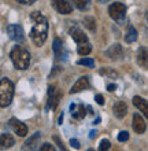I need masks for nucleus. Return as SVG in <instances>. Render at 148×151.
<instances>
[{"mask_svg":"<svg viewBox=\"0 0 148 151\" xmlns=\"http://www.w3.org/2000/svg\"><path fill=\"white\" fill-rule=\"evenodd\" d=\"M32 19V30H30V39L37 47H41L47 40L48 35V21L41 12L34 11L30 14Z\"/></svg>","mask_w":148,"mask_h":151,"instance_id":"obj_1","label":"nucleus"},{"mask_svg":"<svg viewBox=\"0 0 148 151\" xmlns=\"http://www.w3.org/2000/svg\"><path fill=\"white\" fill-rule=\"evenodd\" d=\"M10 58L14 68L18 70H26L30 65V54L21 45H15L10 52Z\"/></svg>","mask_w":148,"mask_h":151,"instance_id":"obj_2","label":"nucleus"},{"mask_svg":"<svg viewBox=\"0 0 148 151\" xmlns=\"http://www.w3.org/2000/svg\"><path fill=\"white\" fill-rule=\"evenodd\" d=\"M12 96H14V84L4 77L0 81V106L1 107L10 106L12 102Z\"/></svg>","mask_w":148,"mask_h":151,"instance_id":"obj_3","label":"nucleus"},{"mask_svg":"<svg viewBox=\"0 0 148 151\" xmlns=\"http://www.w3.org/2000/svg\"><path fill=\"white\" fill-rule=\"evenodd\" d=\"M60 99H62V92L56 85H49L48 87V104H47V109H51V110H55L59 104Z\"/></svg>","mask_w":148,"mask_h":151,"instance_id":"obj_4","label":"nucleus"},{"mask_svg":"<svg viewBox=\"0 0 148 151\" xmlns=\"http://www.w3.org/2000/svg\"><path fill=\"white\" fill-rule=\"evenodd\" d=\"M108 14L114 21H122L126 14V6L124 3H112L108 7Z\"/></svg>","mask_w":148,"mask_h":151,"instance_id":"obj_5","label":"nucleus"},{"mask_svg":"<svg viewBox=\"0 0 148 151\" xmlns=\"http://www.w3.org/2000/svg\"><path fill=\"white\" fill-rule=\"evenodd\" d=\"M7 35L8 37L16 43H22L25 40V33L21 25H8L7 26Z\"/></svg>","mask_w":148,"mask_h":151,"instance_id":"obj_6","label":"nucleus"},{"mask_svg":"<svg viewBox=\"0 0 148 151\" xmlns=\"http://www.w3.org/2000/svg\"><path fill=\"white\" fill-rule=\"evenodd\" d=\"M52 50H54V54L56 56V60H64L66 56H67V52L64 50V45L62 43L60 39H55L54 43H52Z\"/></svg>","mask_w":148,"mask_h":151,"instance_id":"obj_7","label":"nucleus"},{"mask_svg":"<svg viewBox=\"0 0 148 151\" xmlns=\"http://www.w3.org/2000/svg\"><path fill=\"white\" fill-rule=\"evenodd\" d=\"M89 85H91V84H89V77L88 76H82V77H80V78L77 80V83L71 87V89H70V95H73V93H78V92L84 91V89H88Z\"/></svg>","mask_w":148,"mask_h":151,"instance_id":"obj_8","label":"nucleus"},{"mask_svg":"<svg viewBox=\"0 0 148 151\" xmlns=\"http://www.w3.org/2000/svg\"><path fill=\"white\" fill-rule=\"evenodd\" d=\"M10 127H11V129L14 132H15L18 136H21V137H24V136H26V133H28V127L25 125L24 122H21L19 119L16 118H11L10 119Z\"/></svg>","mask_w":148,"mask_h":151,"instance_id":"obj_9","label":"nucleus"},{"mask_svg":"<svg viewBox=\"0 0 148 151\" xmlns=\"http://www.w3.org/2000/svg\"><path fill=\"white\" fill-rule=\"evenodd\" d=\"M106 55L112 60H121L124 58V50L119 44H112L111 47L106 51Z\"/></svg>","mask_w":148,"mask_h":151,"instance_id":"obj_10","label":"nucleus"},{"mask_svg":"<svg viewBox=\"0 0 148 151\" xmlns=\"http://www.w3.org/2000/svg\"><path fill=\"white\" fill-rule=\"evenodd\" d=\"M52 1V6L55 7V10L60 14H63V15H67L70 12L73 11V7L69 4V1L66 0H51Z\"/></svg>","mask_w":148,"mask_h":151,"instance_id":"obj_11","label":"nucleus"},{"mask_svg":"<svg viewBox=\"0 0 148 151\" xmlns=\"http://www.w3.org/2000/svg\"><path fill=\"white\" fill-rule=\"evenodd\" d=\"M40 137H41L40 132H36L33 136H30V137L26 140V143L24 144L22 151H36L37 146H39V140H40Z\"/></svg>","mask_w":148,"mask_h":151,"instance_id":"obj_12","label":"nucleus"},{"mask_svg":"<svg viewBox=\"0 0 148 151\" xmlns=\"http://www.w3.org/2000/svg\"><path fill=\"white\" fill-rule=\"evenodd\" d=\"M70 36L73 37V40H74L78 45H80V44L88 43V37H87V35H84V32H82L81 29H78L77 26H74V28L70 29Z\"/></svg>","mask_w":148,"mask_h":151,"instance_id":"obj_13","label":"nucleus"},{"mask_svg":"<svg viewBox=\"0 0 148 151\" xmlns=\"http://www.w3.org/2000/svg\"><path fill=\"white\" fill-rule=\"evenodd\" d=\"M87 107H85L84 104H74L71 103L70 104V111H71V115L74 119H82L87 115Z\"/></svg>","mask_w":148,"mask_h":151,"instance_id":"obj_14","label":"nucleus"},{"mask_svg":"<svg viewBox=\"0 0 148 151\" xmlns=\"http://www.w3.org/2000/svg\"><path fill=\"white\" fill-rule=\"evenodd\" d=\"M112 111H114V115H115L117 118L121 119V118H124L125 115H126V113H128V106H126L125 102L118 100V102H115L114 106H112Z\"/></svg>","mask_w":148,"mask_h":151,"instance_id":"obj_15","label":"nucleus"},{"mask_svg":"<svg viewBox=\"0 0 148 151\" xmlns=\"http://www.w3.org/2000/svg\"><path fill=\"white\" fill-rule=\"evenodd\" d=\"M133 104L144 114L145 118H148V100H145L141 96H134L133 98Z\"/></svg>","mask_w":148,"mask_h":151,"instance_id":"obj_16","label":"nucleus"},{"mask_svg":"<svg viewBox=\"0 0 148 151\" xmlns=\"http://www.w3.org/2000/svg\"><path fill=\"white\" fill-rule=\"evenodd\" d=\"M137 63L141 68L148 69V50L145 47H140L137 50Z\"/></svg>","mask_w":148,"mask_h":151,"instance_id":"obj_17","label":"nucleus"},{"mask_svg":"<svg viewBox=\"0 0 148 151\" xmlns=\"http://www.w3.org/2000/svg\"><path fill=\"white\" fill-rule=\"evenodd\" d=\"M133 129H134V132L139 133V135H141V133L145 132V122L140 114L133 115Z\"/></svg>","mask_w":148,"mask_h":151,"instance_id":"obj_18","label":"nucleus"},{"mask_svg":"<svg viewBox=\"0 0 148 151\" xmlns=\"http://www.w3.org/2000/svg\"><path fill=\"white\" fill-rule=\"evenodd\" d=\"M0 143H1V147L3 148H10L15 144V140L10 133H1L0 136Z\"/></svg>","mask_w":148,"mask_h":151,"instance_id":"obj_19","label":"nucleus"},{"mask_svg":"<svg viewBox=\"0 0 148 151\" xmlns=\"http://www.w3.org/2000/svg\"><path fill=\"white\" fill-rule=\"evenodd\" d=\"M137 40V32L136 29L133 28L132 25H128V28H126V33H125V41L128 44L130 43H134Z\"/></svg>","mask_w":148,"mask_h":151,"instance_id":"obj_20","label":"nucleus"},{"mask_svg":"<svg viewBox=\"0 0 148 151\" xmlns=\"http://www.w3.org/2000/svg\"><path fill=\"white\" fill-rule=\"evenodd\" d=\"M91 51H92V47H91L89 43L80 44L78 48H77V52H78L80 55H88V54H91Z\"/></svg>","mask_w":148,"mask_h":151,"instance_id":"obj_21","label":"nucleus"},{"mask_svg":"<svg viewBox=\"0 0 148 151\" xmlns=\"http://www.w3.org/2000/svg\"><path fill=\"white\" fill-rule=\"evenodd\" d=\"M99 73L102 76H106L107 78H117L118 77V73L115 70H112V69H102Z\"/></svg>","mask_w":148,"mask_h":151,"instance_id":"obj_22","label":"nucleus"},{"mask_svg":"<svg viewBox=\"0 0 148 151\" xmlns=\"http://www.w3.org/2000/svg\"><path fill=\"white\" fill-rule=\"evenodd\" d=\"M71 1L78 10H85L89 4V0H71Z\"/></svg>","mask_w":148,"mask_h":151,"instance_id":"obj_23","label":"nucleus"},{"mask_svg":"<svg viewBox=\"0 0 148 151\" xmlns=\"http://www.w3.org/2000/svg\"><path fill=\"white\" fill-rule=\"evenodd\" d=\"M84 24H85V26H87L89 30H95V28H96V25H95V19H93L92 17H87V18H84Z\"/></svg>","mask_w":148,"mask_h":151,"instance_id":"obj_24","label":"nucleus"},{"mask_svg":"<svg viewBox=\"0 0 148 151\" xmlns=\"http://www.w3.org/2000/svg\"><path fill=\"white\" fill-rule=\"evenodd\" d=\"M77 63L84 65V66H88V68H93V66H95V60H93L92 58H84V59H80Z\"/></svg>","mask_w":148,"mask_h":151,"instance_id":"obj_25","label":"nucleus"},{"mask_svg":"<svg viewBox=\"0 0 148 151\" xmlns=\"http://www.w3.org/2000/svg\"><path fill=\"white\" fill-rule=\"evenodd\" d=\"M110 140H107V139H103L102 142H100V146H99V151H107V150H110Z\"/></svg>","mask_w":148,"mask_h":151,"instance_id":"obj_26","label":"nucleus"},{"mask_svg":"<svg viewBox=\"0 0 148 151\" xmlns=\"http://www.w3.org/2000/svg\"><path fill=\"white\" fill-rule=\"evenodd\" d=\"M52 139H54V142H55L56 144H58V147H59V150L60 151H69L67 148L64 147V144H63V142H62V140H60V137L59 136H54V137H52Z\"/></svg>","mask_w":148,"mask_h":151,"instance_id":"obj_27","label":"nucleus"},{"mask_svg":"<svg viewBox=\"0 0 148 151\" xmlns=\"http://www.w3.org/2000/svg\"><path fill=\"white\" fill-rule=\"evenodd\" d=\"M129 139V132L122 131L118 133V142H126Z\"/></svg>","mask_w":148,"mask_h":151,"instance_id":"obj_28","label":"nucleus"},{"mask_svg":"<svg viewBox=\"0 0 148 151\" xmlns=\"http://www.w3.org/2000/svg\"><path fill=\"white\" fill-rule=\"evenodd\" d=\"M39 151H56L55 150V147L52 146V144H49V143H44L43 146H41V148Z\"/></svg>","mask_w":148,"mask_h":151,"instance_id":"obj_29","label":"nucleus"},{"mask_svg":"<svg viewBox=\"0 0 148 151\" xmlns=\"http://www.w3.org/2000/svg\"><path fill=\"white\" fill-rule=\"evenodd\" d=\"M70 146H71L73 148H76V150H80V142H78V140L77 139H71L70 140Z\"/></svg>","mask_w":148,"mask_h":151,"instance_id":"obj_30","label":"nucleus"},{"mask_svg":"<svg viewBox=\"0 0 148 151\" xmlns=\"http://www.w3.org/2000/svg\"><path fill=\"white\" fill-rule=\"evenodd\" d=\"M95 100H96V103L100 104V106H103L104 104V99H103V96L102 95H96L95 96Z\"/></svg>","mask_w":148,"mask_h":151,"instance_id":"obj_31","label":"nucleus"},{"mask_svg":"<svg viewBox=\"0 0 148 151\" xmlns=\"http://www.w3.org/2000/svg\"><path fill=\"white\" fill-rule=\"evenodd\" d=\"M16 1L21 4H29V6H30V4H33L36 0H16Z\"/></svg>","mask_w":148,"mask_h":151,"instance_id":"obj_32","label":"nucleus"},{"mask_svg":"<svg viewBox=\"0 0 148 151\" xmlns=\"http://www.w3.org/2000/svg\"><path fill=\"white\" fill-rule=\"evenodd\" d=\"M115 85H114V84H108V85H107V91L108 92H114V91H115Z\"/></svg>","mask_w":148,"mask_h":151,"instance_id":"obj_33","label":"nucleus"},{"mask_svg":"<svg viewBox=\"0 0 148 151\" xmlns=\"http://www.w3.org/2000/svg\"><path fill=\"white\" fill-rule=\"evenodd\" d=\"M96 135H97L96 131H91V132H89V139H95V137H96Z\"/></svg>","mask_w":148,"mask_h":151,"instance_id":"obj_34","label":"nucleus"},{"mask_svg":"<svg viewBox=\"0 0 148 151\" xmlns=\"http://www.w3.org/2000/svg\"><path fill=\"white\" fill-rule=\"evenodd\" d=\"M63 117H64V113L62 111V113H60V115H59V122H58V124H59V125H62V121H63Z\"/></svg>","mask_w":148,"mask_h":151,"instance_id":"obj_35","label":"nucleus"},{"mask_svg":"<svg viewBox=\"0 0 148 151\" xmlns=\"http://www.w3.org/2000/svg\"><path fill=\"white\" fill-rule=\"evenodd\" d=\"M87 110H88V113H89V114H95V111H93V110H92V107H91V106H87Z\"/></svg>","mask_w":148,"mask_h":151,"instance_id":"obj_36","label":"nucleus"},{"mask_svg":"<svg viewBox=\"0 0 148 151\" xmlns=\"http://www.w3.org/2000/svg\"><path fill=\"white\" fill-rule=\"evenodd\" d=\"M93 125H97V124H100V118H99V117H97V118L96 119H95V121H93Z\"/></svg>","mask_w":148,"mask_h":151,"instance_id":"obj_37","label":"nucleus"},{"mask_svg":"<svg viewBox=\"0 0 148 151\" xmlns=\"http://www.w3.org/2000/svg\"><path fill=\"white\" fill-rule=\"evenodd\" d=\"M145 18H147V21H148V11L145 12Z\"/></svg>","mask_w":148,"mask_h":151,"instance_id":"obj_38","label":"nucleus"},{"mask_svg":"<svg viewBox=\"0 0 148 151\" xmlns=\"http://www.w3.org/2000/svg\"><path fill=\"white\" fill-rule=\"evenodd\" d=\"M99 1H102V3H106V1H107V0H99Z\"/></svg>","mask_w":148,"mask_h":151,"instance_id":"obj_39","label":"nucleus"},{"mask_svg":"<svg viewBox=\"0 0 148 151\" xmlns=\"http://www.w3.org/2000/svg\"><path fill=\"white\" fill-rule=\"evenodd\" d=\"M88 151H95V150H92V148H89V150Z\"/></svg>","mask_w":148,"mask_h":151,"instance_id":"obj_40","label":"nucleus"}]
</instances>
